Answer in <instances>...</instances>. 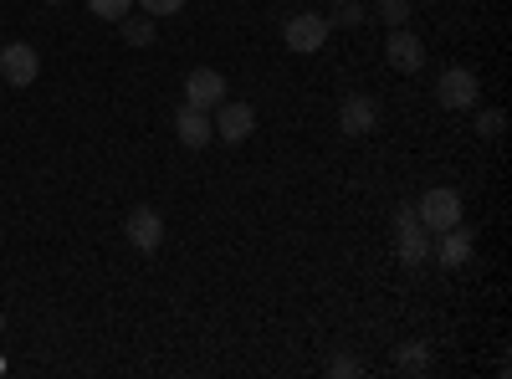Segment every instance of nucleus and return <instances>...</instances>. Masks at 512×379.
<instances>
[{"label": "nucleus", "instance_id": "nucleus-1", "mask_svg": "<svg viewBox=\"0 0 512 379\" xmlns=\"http://www.w3.org/2000/svg\"><path fill=\"white\" fill-rule=\"evenodd\" d=\"M395 251H400V262H405V267L431 262V231L420 226L415 205H400V210H395Z\"/></svg>", "mask_w": 512, "mask_h": 379}, {"label": "nucleus", "instance_id": "nucleus-2", "mask_svg": "<svg viewBox=\"0 0 512 379\" xmlns=\"http://www.w3.org/2000/svg\"><path fill=\"white\" fill-rule=\"evenodd\" d=\"M415 216H420V226L431 231V236H441L446 226H456V221H461V195H456L451 185H431V190L420 195Z\"/></svg>", "mask_w": 512, "mask_h": 379}, {"label": "nucleus", "instance_id": "nucleus-3", "mask_svg": "<svg viewBox=\"0 0 512 379\" xmlns=\"http://www.w3.org/2000/svg\"><path fill=\"white\" fill-rule=\"evenodd\" d=\"M328 16H318V11H297V16H287V26H282V41L292 52H323V41H328Z\"/></svg>", "mask_w": 512, "mask_h": 379}, {"label": "nucleus", "instance_id": "nucleus-4", "mask_svg": "<svg viewBox=\"0 0 512 379\" xmlns=\"http://www.w3.org/2000/svg\"><path fill=\"white\" fill-rule=\"evenodd\" d=\"M36 72H41V57H36L31 41H6V47H0V82H11V88H31Z\"/></svg>", "mask_w": 512, "mask_h": 379}, {"label": "nucleus", "instance_id": "nucleus-5", "mask_svg": "<svg viewBox=\"0 0 512 379\" xmlns=\"http://www.w3.org/2000/svg\"><path fill=\"white\" fill-rule=\"evenodd\" d=\"M379 123V103L369 93H344V103H338V129H344V139H369Z\"/></svg>", "mask_w": 512, "mask_h": 379}, {"label": "nucleus", "instance_id": "nucleus-6", "mask_svg": "<svg viewBox=\"0 0 512 379\" xmlns=\"http://www.w3.org/2000/svg\"><path fill=\"white\" fill-rule=\"evenodd\" d=\"M477 98H482V88H477V77L466 72V67H446V72L436 77V103H441V108L461 113V108H472Z\"/></svg>", "mask_w": 512, "mask_h": 379}, {"label": "nucleus", "instance_id": "nucleus-7", "mask_svg": "<svg viewBox=\"0 0 512 379\" xmlns=\"http://www.w3.org/2000/svg\"><path fill=\"white\" fill-rule=\"evenodd\" d=\"M216 139H226V144H241V139H251V129H256V108L251 103H241V98H221L216 103Z\"/></svg>", "mask_w": 512, "mask_h": 379}, {"label": "nucleus", "instance_id": "nucleus-8", "mask_svg": "<svg viewBox=\"0 0 512 379\" xmlns=\"http://www.w3.org/2000/svg\"><path fill=\"white\" fill-rule=\"evenodd\" d=\"M123 236L134 241L139 251H159V241H164V216H159L154 205H134V210L123 216Z\"/></svg>", "mask_w": 512, "mask_h": 379}, {"label": "nucleus", "instance_id": "nucleus-9", "mask_svg": "<svg viewBox=\"0 0 512 379\" xmlns=\"http://www.w3.org/2000/svg\"><path fill=\"white\" fill-rule=\"evenodd\" d=\"M384 57H390V67H395V72H405V77H410V72H420V67H425V41H420L415 31L395 26V31H390V41H384Z\"/></svg>", "mask_w": 512, "mask_h": 379}, {"label": "nucleus", "instance_id": "nucleus-10", "mask_svg": "<svg viewBox=\"0 0 512 379\" xmlns=\"http://www.w3.org/2000/svg\"><path fill=\"white\" fill-rule=\"evenodd\" d=\"M221 98H231V93H226V77H221L216 67H195V72L185 77V103H195V108L210 113Z\"/></svg>", "mask_w": 512, "mask_h": 379}, {"label": "nucleus", "instance_id": "nucleus-11", "mask_svg": "<svg viewBox=\"0 0 512 379\" xmlns=\"http://www.w3.org/2000/svg\"><path fill=\"white\" fill-rule=\"evenodd\" d=\"M431 257H441V267H466L472 262V231H466L461 221L446 226L441 236H431Z\"/></svg>", "mask_w": 512, "mask_h": 379}, {"label": "nucleus", "instance_id": "nucleus-12", "mask_svg": "<svg viewBox=\"0 0 512 379\" xmlns=\"http://www.w3.org/2000/svg\"><path fill=\"white\" fill-rule=\"evenodd\" d=\"M175 134H180L185 149H205L210 139H216V129H210V118H205V108H195V103H185V108L175 113Z\"/></svg>", "mask_w": 512, "mask_h": 379}, {"label": "nucleus", "instance_id": "nucleus-13", "mask_svg": "<svg viewBox=\"0 0 512 379\" xmlns=\"http://www.w3.org/2000/svg\"><path fill=\"white\" fill-rule=\"evenodd\" d=\"M395 369H400V374H431V344H405V349H395Z\"/></svg>", "mask_w": 512, "mask_h": 379}, {"label": "nucleus", "instance_id": "nucleus-14", "mask_svg": "<svg viewBox=\"0 0 512 379\" xmlns=\"http://www.w3.org/2000/svg\"><path fill=\"white\" fill-rule=\"evenodd\" d=\"M118 31H123L128 47H149V41H154V16H134V11H128L118 21Z\"/></svg>", "mask_w": 512, "mask_h": 379}, {"label": "nucleus", "instance_id": "nucleus-15", "mask_svg": "<svg viewBox=\"0 0 512 379\" xmlns=\"http://www.w3.org/2000/svg\"><path fill=\"white\" fill-rule=\"evenodd\" d=\"M369 21V6L364 0H333V16H328V26H344V31H354V26H364Z\"/></svg>", "mask_w": 512, "mask_h": 379}, {"label": "nucleus", "instance_id": "nucleus-16", "mask_svg": "<svg viewBox=\"0 0 512 379\" xmlns=\"http://www.w3.org/2000/svg\"><path fill=\"white\" fill-rule=\"evenodd\" d=\"M374 11H379V21H384V26L395 31V26H405V21H410V0H379Z\"/></svg>", "mask_w": 512, "mask_h": 379}, {"label": "nucleus", "instance_id": "nucleus-17", "mask_svg": "<svg viewBox=\"0 0 512 379\" xmlns=\"http://www.w3.org/2000/svg\"><path fill=\"white\" fill-rule=\"evenodd\" d=\"M88 11H93V16H103V21H113V26H118V21H123V16H128V11H134V0H88Z\"/></svg>", "mask_w": 512, "mask_h": 379}, {"label": "nucleus", "instance_id": "nucleus-18", "mask_svg": "<svg viewBox=\"0 0 512 379\" xmlns=\"http://www.w3.org/2000/svg\"><path fill=\"white\" fill-rule=\"evenodd\" d=\"M477 134H482V139H502V134H507V113H502V108L477 113Z\"/></svg>", "mask_w": 512, "mask_h": 379}, {"label": "nucleus", "instance_id": "nucleus-19", "mask_svg": "<svg viewBox=\"0 0 512 379\" xmlns=\"http://www.w3.org/2000/svg\"><path fill=\"white\" fill-rule=\"evenodd\" d=\"M134 6H139L144 16H154V21H159V16H175V11H185V0H134Z\"/></svg>", "mask_w": 512, "mask_h": 379}, {"label": "nucleus", "instance_id": "nucleus-20", "mask_svg": "<svg viewBox=\"0 0 512 379\" xmlns=\"http://www.w3.org/2000/svg\"><path fill=\"white\" fill-rule=\"evenodd\" d=\"M328 374H333V379H354V374H364V364H359V359H333Z\"/></svg>", "mask_w": 512, "mask_h": 379}, {"label": "nucleus", "instance_id": "nucleus-21", "mask_svg": "<svg viewBox=\"0 0 512 379\" xmlns=\"http://www.w3.org/2000/svg\"><path fill=\"white\" fill-rule=\"evenodd\" d=\"M47 6H62V0H47Z\"/></svg>", "mask_w": 512, "mask_h": 379}]
</instances>
